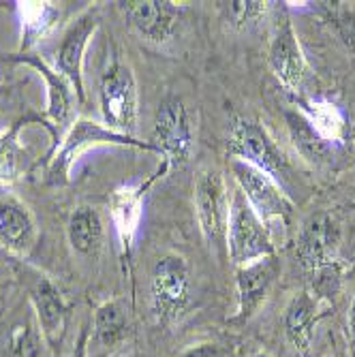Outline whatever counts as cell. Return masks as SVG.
<instances>
[{
	"label": "cell",
	"mask_w": 355,
	"mask_h": 357,
	"mask_svg": "<svg viewBox=\"0 0 355 357\" xmlns=\"http://www.w3.org/2000/svg\"><path fill=\"white\" fill-rule=\"evenodd\" d=\"M3 7H5V5H3V3H0V9H3ZM3 90H5V88H3V86H0V92H3Z\"/></svg>",
	"instance_id": "obj_29"
},
{
	"label": "cell",
	"mask_w": 355,
	"mask_h": 357,
	"mask_svg": "<svg viewBox=\"0 0 355 357\" xmlns=\"http://www.w3.org/2000/svg\"><path fill=\"white\" fill-rule=\"evenodd\" d=\"M227 150L236 160H244V163L270 174L274 180H278L289 167L285 152L278 148L272 135L259 122H252L246 118L234 120Z\"/></svg>",
	"instance_id": "obj_6"
},
{
	"label": "cell",
	"mask_w": 355,
	"mask_h": 357,
	"mask_svg": "<svg viewBox=\"0 0 355 357\" xmlns=\"http://www.w3.org/2000/svg\"><path fill=\"white\" fill-rule=\"evenodd\" d=\"M101 26V7L88 5L64 30L60 45L56 50V71L67 77L73 86L80 103H86V88H84V56L86 47Z\"/></svg>",
	"instance_id": "obj_7"
},
{
	"label": "cell",
	"mask_w": 355,
	"mask_h": 357,
	"mask_svg": "<svg viewBox=\"0 0 355 357\" xmlns=\"http://www.w3.org/2000/svg\"><path fill=\"white\" fill-rule=\"evenodd\" d=\"M225 242H227L229 259L238 268L274 255V244L270 240L264 220L248 206L240 188L232 195L227 238H225Z\"/></svg>",
	"instance_id": "obj_4"
},
{
	"label": "cell",
	"mask_w": 355,
	"mask_h": 357,
	"mask_svg": "<svg viewBox=\"0 0 355 357\" xmlns=\"http://www.w3.org/2000/svg\"><path fill=\"white\" fill-rule=\"evenodd\" d=\"M280 272V264L276 255L264 257L259 261L238 268V321H246L255 314V310L264 304L270 289Z\"/></svg>",
	"instance_id": "obj_18"
},
{
	"label": "cell",
	"mask_w": 355,
	"mask_h": 357,
	"mask_svg": "<svg viewBox=\"0 0 355 357\" xmlns=\"http://www.w3.org/2000/svg\"><path fill=\"white\" fill-rule=\"evenodd\" d=\"M302 116L324 144H342L347 139L349 124L338 105L328 99H308L300 103Z\"/></svg>",
	"instance_id": "obj_21"
},
{
	"label": "cell",
	"mask_w": 355,
	"mask_h": 357,
	"mask_svg": "<svg viewBox=\"0 0 355 357\" xmlns=\"http://www.w3.org/2000/svg\"><path fill=\"white\" fill-rule=\"evenodd\" d=\"M92 336L96 344L116 347L126 338L128 332V314L122 300H107L96 306L92 317Z\"/></svg>",
	"instance_id": "obj_23"
},
{
	"label": "cell",
	"mask_w": 355,
	"mask_h": 357,
	"mask_svg": "<svg viewBox=\"0 0 355 357\" xmlns=\"http://www.w3.org/2000/svg\"><path fill=\"white\" fill-rule=\"evenodd\" d=\"M28 124H41L47 128V133L52 137V150L47 154V158L58 150V142H60V133L45 120V116H35V114H26L20 116L15 122H11L9 128H5L0 133V184H13L17 182L24 172H26V160H28V150L22 144L20 135ZM45 158V160H47Z\"/></svg>",
	"instance_id": "obj_15"
},
{
	"label": "cell",
	"mask_w": 355,
	"mask_h": 357,
	"mask_svg": "<svg viewBox=\"0 0 355 357\" xmlns=\"http://www.w3.org/2000/svg\"><path fill=\"white\" fill-rule=\"evenodd\" d=\"M152 310L160 323L176 321L190 298V270L186 259L178 252H165L158 257L150 280Z\"/></svg>",
	"instance_id": "obj_5"
},
{
	"label": "cell",
	"mask_w": 355,
	"mask_h": 357,
	"mask_svg": "<svg viewBox=\"0 0 355 357\" xmlns=\"http://www.w3.org/2000/svg\"><path fill=\"white\" fill-rule=\"evenodd\" d=\"M268 62L270 69L274 71V75L285 88L298 90L302 86L306 77V60L298 41V32L294 30L292 22L287 17L278 20V24L274 26Z\"/></svg>",
	"instance_id": "obj_14"
},
{
	"label": "cell",
	"mask_w": 355,
	"mask_h": 357,
	"mask_svg": "<svg viewBox=\"0 0 355 357\" xmlns=\"http://www.w3.org/2000/svg\"><path fill=\"white\" fill-rule=\"evenodd\" d=\"M17 13L22 22V41H20V54H32V47L39 45V41L58 24L62 11L56 3L43 0H26L17 3Z\"/></svg>",
	"instance_id": "obj_19"
},
{
	"label": "cell",
	"mask_w": 355,
	"mask_h": 357,
	"mask_svg": "<svg viewBox=\"0 0 355 357\" xmlns=\"http://www.w3.org/2000/svg\"><path fill=\"white\" fill-rule=\"evenodd\" d=\"M37 238L39 231L32 212L11 195L0 197V248L15 257H28Z\"/></svg>",
	"instance_id": "obj_17"
},
{
	"label": "cell",
	"mask_w": 355,
	"mask_h": 357,
	"mask_svg": "<svg viewBox=\"0 0 355 357\" xmlns=\"http://www.w3.org/2000/svg\"><path fill=\"white\" fill-rule=\"evenodd\" d=\"M319 317H321L319 300L315 296L304 291V294H300L292 300V304H289V308L285 312V334L296 351H300V353L308 351Z\"/></svg>",
	"instance_id": "obj_20"
},
{
	"label": "cell",
	"mask_w": 355,
	"mask_h": 357,
	"mask_svg": "<svg viewBox=\"0 0 355 357\" xmlns=\"http://www.w3.org/2000/svg\"><path fill=\"white\" fill-rule=\"evenodd\" d=\"M3 60L13 62V64H26V67L35 69L43 79H45V88H47V107H45V118L52 120V126L60 133L62 128L71 126V116H73V105H75V90L73 86L67 82L62 73H58L54 67L35 54H7L3 56Z\"/></svg>",
	"instance_id": "obj_11"
},
{
	"label": "cell",
	"mask_w": 355,
	"mask_h": 357,
	"mask_svg": "<svg viewBox=\"0 0 355 357\" xmlns=\"http://www.w3.org/2000/svg\"><path fill=\"white\" fill-rule=\"evenodd\" d=\"M340 248V227L330 214L310 216L298 240L300 261L315 272L334 268Z\"/></svg>",
	"instance_id": "obj_12"
},
{
	"label": "cell",
	"mask_w": 355,
	"mask_h": 357,
	"mask_svg": "<svg viewBox=\"0 0 355 357\" xmlns=\"http://www.w3.org/2000/svg\"><path fill=\"white\" fill-rule=\"evenodd\" d=\"M124 20L131 24V28L150 43H167L178 26L182 15V7L169 0H128V3H118Z\"/></svg>",
	"instance_id": "obj_10"
},
{
	"label": "cell",
	"mask_w": 355,
	"mask_h": 357,
	"mask_svg": "<svg viewBox=\"0 0 355 357\" xmlns=\"http://www.w3.org/2000/svg\"><path fill=\"white\" fill-rule=\"evenodd\" d=\"M150 144L156 148V154L163 156V167L158 169V174L188 163L192 144H195V128H192L190 112L178 96H165L160 101L154 116Z\"/></svg>",
	"instance_id": "obj_2"
},
{
	"label": "cell",
	"mask_w": 355,
	"mask_h": 357,
	"mask_svg": "<svg viewBox=\"0 0 355 357\" xmlns=\"http://www.w3.org/2000/svg\"><path fill=\"white\" fill-rule=\"evenodd\" d=\"M45 338L37 326L35 317L15 323L9 336V357H41Z\"/></svg>",
	"instance_id": "obj_24"
},
{
	"label": "cell",
	"mask_w": 355,
	"mask_h": 357,
	"mask_svg": "<svg viewBox=\"0 0 355 357\" xmlns=\"http://www.w3.org/2000/svg\"><path fill=\"white\" fill-rule=\"evenodd\" d=\"M182 357H222V349L218 344L212 342H204V344H195L182 353Z\"/></svg>",
	"instance_id": "obj_26"
},
{
	"label": "cell",
	"mask_w": 355,
	"mask_h": 357,
	"mask_svg": "<svg viewBox=\"0 0 355 357\" xmlns=\"http://www.w3.org/2000/svg\"><path fill=\"white\" fill-rule=\"evenodd\" d=\"M252 357H272V355H268V353H259V355H252Z\"/></svg>",
	"instance_id": "obj_28"
},
{
	"label": "cell",
	"mask_w": 355,
	"mask_h": 357,
	"mask_svg": "<svg viewBox=\"0 0 355 357\" xmlns=\"http://www.w3.org/2000/svg\"><path fill=\"white\" fill-rule=\"evenodd\" d=\"M30 306L35 312V321L45 338V344L58 347L67 334L69 326V302L64 300L62 291L47 276H39L30 287Z\"/></svg>",
	"instance_id": "obj_13"
},
{
	"label": "cell",
	"mask_w": 355,
	"mask_h": 357,
	"mask_svg": "<svg viewBox=\"0 0 355 357\" xmlns=\"http://www.w3.org/2000/svg\"><path fill=\"white\" fill-rule=\"evenodd\" d=\"M88 344H90V326H88V323H84V326L80 328L77 340L73 344L71 357H88Z\"/></svg>",
	"instance_id": "obj_27"
},
{
	"label": "cell",
	"mask_w": 355,
	"mask_h": 357,
	"mask_svg": "<svg viewBox=\"0 0 355 357\" xmlns=\"http://www.w3.org/2000/svg\"><path fill=\"white\" fill-rule=\"evenodd\" d=\"M232 5V13L236 15V20L240 24H248L257 17H262L266 13V3H242V0H236V3H229Z\"/></svg>",
	"instance_id": "obj_25"
},
{
	"label": "cell",
	"mask_w": 355,
	"mask_h": 357,
	"mask_svg": "<svg viewBox=\"0 0 355 357\" xmlns=\"http://www.w3.org/2000/svg\"><path fill=\"white\" fill-rule=\"evenodd\" d=\"M103 220L94 208L80 206L67 222V238L71 248L82 257H96L103 246Z\"/></svg>",
	"instance_id": "obj_22"
},
{
	"label": "cell",
	"mask_w": 355,
	"mask_h": 357,
	"mask_svg": "<svg viewBox=\"0 0 355 357\" xmlns=\"http://www.w3.org/2000/svg\"><path fill=\"white\" fill-rule=\"evenodd\" d=\"M160 176V174H156ZM152 176L148 182L137 184V186H120L114 190L112 202H109V214H112V222L116 236L120 240V248L124 257H131L133 246H135V238L139 231V222H142V214H144V197L148 186L154 182Z\"/></svg>",
	"instance_id": "obj_16"
},
{
	"label": "cell",
	"mask_w": 355,
	"mask_h": 357,
	"mask_svg": "<svg viewBox=\"0 0 355 357\" xmlns=\"http://www.w3.org/2000/svg\"><path fill=\"white\" fill-rule=\"evenodd\" d=\"M232 174L238 182V188L246 197L248 206L255 210V214L264 220L268 227L272 220H287L294 212V204L280 188L278 180H274L270 174L257 169L244 160H232Z\"/></svg>",
	"instance_id": "obj_9"
},
{
	"label": "cell",
	"mask_w": 355,
	"mask_h": 357,
	"mask_svg": "<svg viewBox=\"0 0 355 357\" xmlns=\"http://www.w3.org/2000/svg\"><path fill=\"white\" fill-rule=\"evenodd\" d=\"M192 202L199 220V229L208 244L218 246L227 238V222H229V206L232 195L227 190V182L218 169L199 172L192 188Z\"/></svg>",
	"instance_id": "obj_8"
},
{
	"label": "cell",
	"mask_w": 355,
	"mask_h": 357,
	"mask_svg": "<svg viewBox=\"0 0 355 357\" xmlns=\"http://www.w3.org/2000/svg\"><path fill=\"white\" fill-rule=\"evenodd\" d=\"M96 146H131V148H139V150H148L156 154V148L150 142H139L133 135L118 133L101 122L77 118L75 122H71L67 135L62 137L60 148L45 160V182L52 186L69 184L71 167L75 165V160L86 150L96 148Z\"/></svg>",
	"instance_id": "obj_1"
},
{
	"label": "cell",
	"mask_w": 355,
	"mask_h": 357,
	"mask_svg": "<svg viewBox=\"0 0 355 357\" xmlns=\"http://www.w3.org/2000/svg\"><path fill=\"white\" fill-rule=\"evenodd\" d=\"M99 105L103 124L118 133L133 135L139 116V94L133 69L120 58H114L99 82Z\"/></svg>",
	"instance_id": "obj_3"
}]
</instances>
